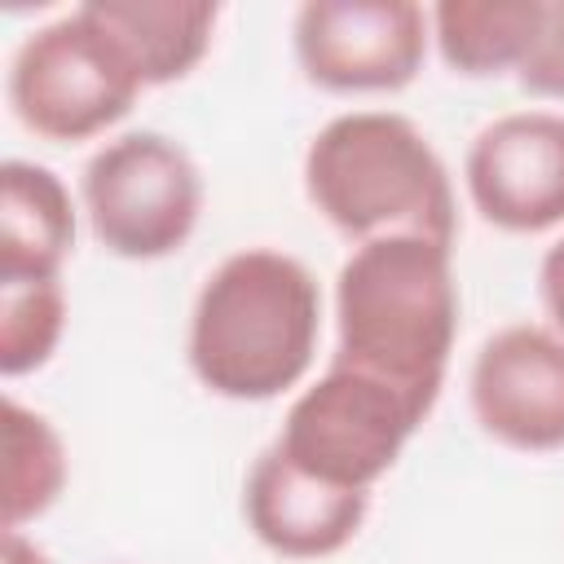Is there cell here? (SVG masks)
Here are the masks:
<instances>
[{
  "label": "cell",
  "mask_w": 564,
  "mask_h": 564,
  "mask_svg": "<svg viewBox=\"0 0 564 564\" xmlns=\"http://www.w3.org/2000/svg\"><path fill=\"white\" fill-rule=\"evenodd\" d=\"M317 282L282 251H238L198 291L189 366L229 401H269L300 383L317 348Z\"/></svg>",
  "instance_id": "obj_1"
},
{
  "label": "cell",
  "mask_w": 564,
  "mask_h": 564,
  "mask_svg": "<svg viewBox=\"0 0 564 564\" xmlns=\"http://www.w3.org/2000/svg\"><path fill=\"white\" fill-rule=\"evenodd\" d=\"M335 317V361L383 375L436 401L458 330L449 247L410 234L361 242L339 269Z\"/></svg>",
  "instance_id": "obj_2"
},
{
  "label": "cell",
  "mask_w": 564,
  "mask_h": 564,
  "mask_svg": "<svg viewBox=\"0 0 564 564\" xmlns=\"http://www.w3.org/2000/svg\"><path fill=\"white\" fill-rule=\"evenodd\" d=\"M304 189L335 229L361 242L388 234L454 242L449 176L401 115L361 110L326 123L304 154Z\"/></svg>",
  "instance_id": "obj_3"
},
{
  "label": "cell",
  "mask_w": 564,
  "mask_h": 564,
  "mask_svg": "<svg viewBox=\"0 0 564 564\" xmlns=\"http://www.w3.org/2000/svg\"><path fill=\"white\" fill-rule=\"evenodd\" d=\"M436 401L383 375L335 361L286 414L278 449L339 489H370L405 449Z\"/></svg>",
  "instance_id": "obj_4"
},
{
  "label": "cell",
  "mask_w": 564,
  "mask_h": 564,
  "mask_svg": "<svg viewBox=\"0 0 564 564\" xmlns=\"http://www.w3.org/2000/svg\"><path fill=\"white\" fill-rule=\"evenodd\" d=\"M137 70L119 44L84 13L35 31L9 75L18 119L48 141H84L119 123L137 101Z\"/></svg>",
  "instance_id": "obj_5"
},
{
  "label": "cell",
  "mask_w": 564,
  "mask_h": 564,
  "mask_svg": "<svg viewBox=\"0 0 564 564\" xmlns=\"http://www.w3.org/2000/svg\"><path fill=\"white\" fill-rule=\"evenodd\" d=\"M84 207L106 251L123 260H159L181 251L194 234L203 181L176 141L128 132L84 167Z\"/></svg>",
  "instance_id": "obj_6"
},
{
  "label": "cell",
  "mask_w": 564,
  "mask_h": 564,
  "mask_svg": "<svg viewBox=\"0 0 564 564\" xmlns=\"http://www.w3.org/2000/svg\"><path fill=\"white\" fill-rule=\"evenodd\" d=\"M423 44V9L410 0H308L295 18V57L330 93L405 88Z\"/></svg>",
  "instance_id": "obj_7"
},
{
  "label": "cell",
  "mask_w": 564,
  "mask_h": 564,
  "mask_svg": "<svg viewBox=\"0 0 564 564\" xmlns=\"http://www.w3.org/2000/svg\"><path fill=\"white\" fill-rule=\"evenodd\" d=\"M476 423L524 454L564 449V339L542 326H507L471 366Z\"/></svg>",
  "instance_id": "obj_8"
},
{
  "label": "cell",
  "mask_w": 564,
  "mask_h": 564,
  "mask_svg": "<svg viewBox=\"0 0 564 564\" xmlns=\"http://www.w3.org/2000/svg\"><path fill=\"white\" fill-rule=\"evenodd\" d=\"M476 212L507 234H538L564 220V115L524 110L489 123L467 154Z\"/></svg>",
  "instance_id": "obj_9"
},
{
  "label": "cell",
  "mask_w": 564,
  "mask_h": 564,
  "mask_svg": "<svg viewBox=\"0 0 564 564\" xmlns=\"http://www.w3.org/2000/svg\"><path fill=\"white\" fill-rule=\"evenodd\" d=\"M370 489H339L300 471L278 445L264 449L247 476V524L286 560H322L348 546L366 520Z\"/></svg>",
  "instance_id": "obj_10"
},
{
  "label": "cell",
  "mask_w": 564,
  "mask_h": 564,
  "mask_svg": "<svg viewBox=\"0 0 564 564\" xmlns=\"http://www.w3.org/2000/svg\"><path fill=\"white\" fill-rule=\"evenodd\" d=\"M79 13L119 44L141 84H172L189 75L216 26L212 0H93Z\"/></svg>",
  "instance_id": "obj_11"
},
{
  "label": "cell",
  "mask_w": 564,
  "mask_h": 564,
  "mask_svg": "<svg viewBox=\"0 0 564 564\" xmlns=\"http://www.w3.org/2000/svg\"><path fill=\"white\" fill-rule=\"evenodd\" d=\"M75 242V212L62 181L35 163L0 167V282L57 278Z\"/></svg>",
  "instance_id": "obj_12"
},
{
  "label": "cell",
  "mask_w": 564,
  "mask_h": 564,
  "mask_svg": "<svg viewBox=\"0 0 564 564\" xmlns=\"http://www.w3.org/2000/svg\"><path fill=\"white\" fill-rule=\"evenodd\" d=\"M546 0H441L436 40L454 70L502 75L516 70L542 26Z\"/></svg>",
  "instance_id": "obj_13"
},
{
  "label": "cell",
  "mask_w": 564,
  "mask_h": 564,
  "mask_svg": "<svg viewBox=\"0 0 564 564\" xmlns=\"http://www.w3.org/2000/svg\"><path fill=\"white\" fill-rule=\"evenodd\" d=\"M62 485L66 449L57 432L18 401H0V529H18L48 511Z\"/></svg>",
  "instance_id": "obj_14"
},
{
  "label": "cell",
  "mask_w": 564,
  "mask_h": 564,
  "mask_svg": "<svg viewBox=\"0 0 564 564\" xmlns=\"http://www.w3.org/2000/svg\"><path fill=\"white\" fill-rule=\"evenodd\" d=\"M66 326V295L57 278L0 282V375L40 370Z\"/></svg>",
  "instance_id": "obj_15"
},
{
  "label": "cell",
  "mask_w": 564,
  "mask_h": 564,
  "mask_svg": "<svg viewBox=\"0 0 564 564\" xmlns=\"http://www.w3.org/2000/svg\"><path fill=\"white\" fill-rule=\"evenodd\" d=\"M516 79H520V88H529L538 97L564 101V0H546L542 26H538L524 62L516 66Z\"/></svg>",
  "instance_id": "obj_16"
},
{
  "label": "cell",
  "mask_w": 564,
  "mask_h": 564,
  "mask_svg": "<svg viewBox=\"0 0 564 564\" xmlns=\"http://www.w3.org/2000/svg\"><path fill=\"white\" fill-rule=\"evenodd\" d=\"M538 286H542V304H546L551 322L564 330V238L546 251L542 273H538Z\"/></svg>",
  "instance_id": "obj_17"
},
{
  "label": "cell",
  "mask_w": 564,
  "mask_h": 564,
  "mask_svg": "<svg viewBox=\"0 0 564 564\" xmlns=\"http://www.w3.org/2000/svg\"><path fill=\"white\" fill-rule=\"evenodd\" d=\"M0 564H44V555L18 529H0Z\"/></svg>",
  "instance_id": "obj_18"
}]
</instances>
